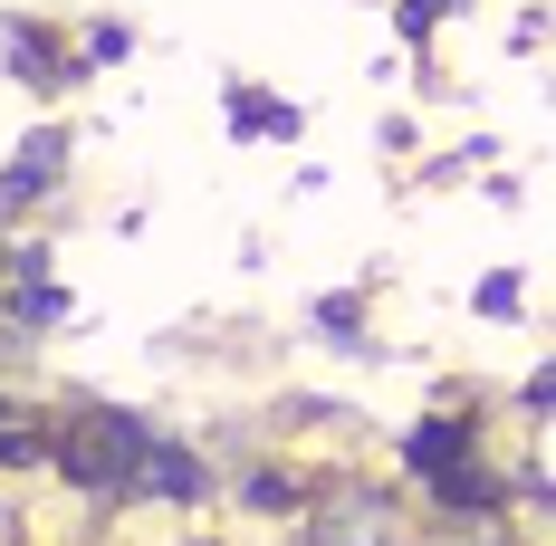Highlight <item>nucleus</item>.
I'll return each instance as SVG.
<instances>
[{"instance_id": "1", "label": "nucleus", "mask_w": 556, "mask_h": 546, "mask_svg": "<svg viewBox=\"0 0 556 546\" xmlns=\"http://www.w3.org/2000/svg\"><path fill=\"white\" fill-rule=\"evenodd\" d=\"M317 546H393V518L384 508H345V518L317 528Z\"/></svg>"}]
</instances>
